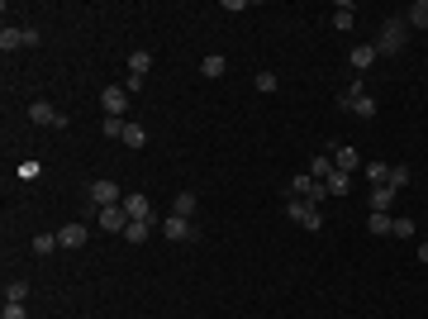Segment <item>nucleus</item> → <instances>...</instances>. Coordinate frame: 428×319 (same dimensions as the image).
<instances>
[{
  "mask_svg": "<svg viewBox=\"0 0 428 319\" xmlns=\"http://www.w3.org/2000/svg\"><path fill=\"white\" fill-rule=\"evenodd\" d=\"M338 105H343V110H352L357 119H376V96L367 91V86H362V81H352L348 91L338 96Z\"/></svg>",
  "mask_w": 428,
  "mask_h": 319,
  "instance_id": "obj_1",
  "label": "nucleus"
},
{
  "mask_svg": "<svg viewBox=\"0 0 428 319\" xmlns=\"http://www.w3.org/2000/svg\"><path fill=\"white\" fill-rule=\"evenodd\" d=\"M286 195H291V200H309V205H319V200H328V186H323V181H314L309 172H300V177H291Z\"/></svg>",
  "mask_w": 428,
  "mask_h": 319,
  "instance_id": "obj_2",
  "label": "nucleus"
},
{
  "mask_svg": "<svg viewBox=\"0 0 428 319\" xmlns=\"http://www.w3.org/2000/svg\"><path fill=\"white\" fill-rule=\"evenodd\" d=\"M404 43H409V24L404 20H385V29H381V38H376V53H400Z\"/></svg>",
  "mask_w": 428,
  "mask_h": 319,
  "instance_id": "obj_3",
  "label": "nucleus"
},
{
  "mask_svg": "<svg viewBox=\"0 0 428 319\" xmlns=\"http://www.w3.org/2000/svg\"><path fill=\"white\" fill-rule=\"evenodd\" d=\"M286 214H291L295 224L314 229V234L323 229V210H319V205H309V200H291V195H286Z\"/></svg>",
  "mask_w": 428,
  "mask_h": 319,
  "instance_id": "obj_4",
  "label": "nucleus"
},
{
  "mask_svg": "<svg viewBox=\"0 0 428 319\" xmlns=\"http://www.w3.org/2000/svg\"><path fill=\"white\" fill-rule=\"evenodd\" d=\"M124 214H129V219H148V224L162 229V214L153 210V200H148L143 191H129V195H124Z\"/></svg>",
  "mask_w": 428,
  "mask_h": 319,
  "instance_id": "obj_5",
  "label": "nucleus"
},
{
  "mask_svg": "<svg viewBox=\"0 0 428 319\" xmlns=\"http://www.w3.org/2000/svg\"><path fill=\"white\" fill-rule=\"evenodd\" d=\"M29 119H33V124H48V129H67V114L57 105H48V101H33V105H29Z\"/></svg>",
  "mask_w": 428,
  "mask_h": 319,
  "instance_id": "obj_6",
  "label": "nucleus"
},
{
  "mask_svg": "<svg viewBox=\"0 0 428 319\" xmlns=\"http://www.w3.org/2000/svg\"><path fill=\"white\" fill-rule=\"evenodd\" d=\"M100 105H105V119H124L129 91H124V86H105V91H100Z\"/></svg>",
  "mask_w": 428,
  "mask_h": 319,
  "instance_id": "obj_7",
  "label": "nucleus"
},
{
  "mask_svg": "<svg viewBox=\"0 0 428 319\" xmlns=\"http://www.w3.org/2000/svg\"><path fill=\"white\" fill-rule=\"evenodd\" d=\"M91 205H100V210H105V205H124V195H119L114 181L100 177V181H91Z\"/></svg>",
  "mask_w": 428,
  "mask_h": 319,
  "instance_id": "obj_8",
  "label": "nucleus"
},
{
  "mask_svg": "<svg viewBox=\"0 0 428 319\" xmlns=\"http://www.w3.org/2000/svg\"><path fill=\"white\" fill-rule=\"evenodd\" d=\"M95 224H100L105 234H124V224H129V214H124V205H105V210L95 214Z\"/></svg>",
  "mask_w": 428,
  "mask_h": 319,
  "instance_id": "obj_9",
  "label": "nucleus"
},
{
  "mask_svg": "<svg viewBox=\"0 0 428 319\" xmlns=\"http://www.w3.org/2000/svg\"><path fill=\"white\" fill-rule=\"evenodd\" d=\"M328 158H333V167H338V172H348V177L362 167V153H357V148H348V143H343V148H333Z\"/></svg>",
  "mask_w": 428,
  "mask_h": 319,
  "instance_id": "obj_10",
  "label": "nucleus"
},
{
  "mask_svg": "<svg viewBox=\"0 0 428 319\" xmlns=\"http://www.w3.org/2000/svg\"><path fill=\"white\" fill-rule=\"evenodd\" d=\"M162 239H171V243L190 239V219H181V214H167V219H162Z\"/></svg>",
  "mask_w": 428,
  "mask_h": 319,
  "instance_id": "obj_11",
  "label": "nucleus"
},
{
  "mask_svg": "<svg viewBox=\"0 0 428 319\" xmlns=\"http://www.w3.org/2000/svg\"><path fill=\"white\" fill-rule=\"evenodd\" d=\"M57 243H62V248H86V224H77V219L62 224V229H57Z\"/></svg>",
  "mask_w": 428,
  "mask_h": 319,
  "instance_id": "obj_12",
  "label": "nucleus"
},
{
  "mask_svg": "<svg viewBox=\"0 0 428 319\" xmlns=\"http://www.w3.org/2000/svg\"><path fill=\"white\" fill-rule=\"evenodd\" d=\"M376 57H381V53H376V43H357V48L348 53V62H352V72H367Z\"/></svg>",
  "mask_w": 428,
  "mask_h": 319,
  "instance_id": "obj_13",
  "label": "nucleus"
},
{
  "mask_svg": "<svg viewBox=\"0 0 428 319\" xmlns=\"http://www.w3.org/2000/svg\"><path fill=\"white\" fill-rule=\"evenodd\" d=\"M195 210H200L195 191H176V200H171V214H181V219H195Z\"/></svg>",
  "mask_w": 428,
  "mask_h": 319,
  "instance_id": "obj_14",
  "label": "nucleus"
},
{
  "mask_svg": "<svg viewBox=\"0 0 428 319\" xmlns=\"http://www.w3.org/2000/svg\"><path fill=\"white\" fill-rule=\"evenodd\" d=\"M200 72H205L210 81H219L224 72H229V57H224V53H205V57H200Z\"/></svg>",
  "mask_w": 428,
  "mask_h": 319,
  "instance_id": "obj_15",
  "label": "nucleus"
},
{
  "mask_svg": "<svg viewBox=\"0 0 428 319\" xmlns=\"http://www.w3.org/2000/svg\"><path fill=\"white\" fill-rule=\"evenodd\" d=\"M153 229H158V224H148V219H129V224H124V243H148Z\"/></svg>",
  "mask_w": 428,
  "mask_h": 319,
  "instance_id": "obj_16",
  "label": "nucleus"
},
{
  "mask_svg": "<svg viewBox=\"0 0 428 319\" xmlns=\"http://www.w3.org/2000/svg\"><path fill=\"white\" fill-rule=\"evenodd\" d=\"M390 205H395V191L390 186H372V214H390Z\"/></svg>",
  "mask_w": 428,
  "mask_h": 319,
  "instance_id": "obj_17",
  "label": "nucleus"
},
{
  "mask_svg": "<svg viewBox=\"0 0 428 319\" xmlns=\"http://www.w3.org/2000/svg\"><path fill=\"white\" fill-rule=\"evenodd\" d=\"M404 24L409 29H428V0H414V5L404 10Z\"/></svg>",
  "mask_w": 428,
  "mask_h": 319,
  "instance_id": "obj_18",
  "label": "nucleus"
},
{
  "mask_svg": "<svg viewBox=\"0 0 428 319\" xmlns=\"http://www.w3.org/2000/svg\"><path fill=\"white\" fill-rule=\"evenodd\" d=\"M0 48H5V53H15V48H24V29L5 24V29H0Z\"/></svg>",
  "mask_w": 428,
  "mask_h": 319,
  "instance_id": "obj_19",
  "label": "nucleus"
},
{
  "mask_svg": "<svg viewBox=\"0 0 428 319\" xmlns=\"http://www.w3.org/2000/svg\"><path fill=\"white\" fill-rule=\"evenodd\" d=\"M362 167H367V181H372V186H385V181H390V162H362Z\"/></svg>",
  "mask_w": 428,
  "mask_h": 319,
  "instance_id": "obj_20",
  "label": "nucleus"
},
{
  "mask_svg": "<svg viewBox=\"0 0 428 319\" xmlns=\"http://www.w3.org/2000/svg\"><path fill=\"white\" fill-rule=\"evenodd\" d=\"M148 67H153V53H129V77H148Z\"/></svg>",
  "mask_w": 428,
  "mask_h": 319,
  "instance_id": "obj_21",
  "label": "nucleus"
},
{
  "mask_svg": "<svg viewBox=\"0 0 428 319\" xmlns=\"http://www.w3.org/2000/svg\"><path fill=\"white\" fill-rule=\"evenodd\" d=\"M323 186H328V195H348V186H352V177H348V172H338V167H333V177H328V181H323Z\"/></svg>",
  "mask_w": 428,
  "mask_h": 319,
  "instance_id": "obj_22",
  "label": "nucleus"
},
{
  "mask_svg": "<svg viewBox=\"0 0 428 319\" xmlns=\"http://www.w3.org/2000/svg\"><path fill=\"white\" fill-rule=\"evenodd\" d=\"M352 20H357V5H348V0H343V5L333 10V29H352Z\"/></svg>",
  "mask_w": 428,
  "mask_h": 319,
  "instance_id": "obj_23",
  "label": "nucleus"
},
{
  "mask_svg": "<svg viewBox=\"0 0 428 319\" xmlns=\"http://www.w3.org/2000/svg\"><path fill=\"white\" fill-rule=\"evenodd\" d=\"M5 300H10V305H24L29 300V281H5Z\"/></svg>",
  "mask_w": 428,
  "mask_h": 319,
  "instance_id": "obj_24",
  "label": "nucleus"
},
{
  "mask_svg": "<svg viewBox=\"0 0 428 319\" xmlns=\"http://www.w3.org/2000/svg\"><path fill=\"white\" fill-rule=\"evenodd\" d=\"M409 181H414V172H409V167H390V181H385V186H390V191H404Z\"/></svg>",
  "mask_w": 428,
  "mask_h": 319,
  "instance_id": "obj_25",
  "label": "nucleus"
},
{
  "mask_svg": "<svg viewBox=\"0 0 428 319\" xmlns=\"http://www.w3.org/2000/svg\"><path fill=\"white\" fill-rule=\"evenodd\" d=\"M309 177H314V181H328V177H333V158H314L309 162Z\"/></svg>",
  "mask_w": 428,
  "mask_h": 319,
  "instance_id": "obj_26",
  "label": "nucleus"
},
{
  "mask_svg": "<svg viewBox=\"0 0 428 319\" xmlns=\"http://www.w3.org/2000/svg\"><path fill=\"white\" fill-rule=\"evenodd\" d=\"M57 248H62L57 234H38V239H33V253H38V258H48V253H57Z\"/></svg>",
  "mask_w": 428,
  "mask_h": 319,
  "instance_id": "obj_27",
  "label": "nucleus"
},
{
  "mask_svg": "<svg viewBox=\"0 0 428 319\" xmlns=\"http://www.w3.org/2000/svg\"><path fill=\"white\" fill-rule=\"evenodd\" d=\"M148 143V129H138V124H124V148H143Z\"/></svg>",
  "mask_w": 428,
  "mask_h": 319,
  "instance_id": "obj_28",
  "label": "nucleus"
},
{
  "mask_svg": "<svg viewBox=\"0 0 428 319\" xmlns=\"http://www.w3.org/2000/svg\"><path fill=\"white\" fill-rule=\"evenodd\" d=\"M390 224H395L390 214H372V219H367V229H372L376 239H385V234H390Z\"/></svg>",
  "mask_w": 428,
  "mask_h": 319,
  "instance_id": "obj_29",
  "label": "nucleus"
},
{
  "mask_svg": "<svg viewBox=\"0 0 428 319\" xmlns=\"http://www.w3.org/2000/svg\"><path fill=\"white\" fill-rule=\"evenodd\" d=\"M252 86H257L262 96H271V91H276V72H257V77H252Z\"/></svg>",
  "mask_w": 428,
  "mask_h": 319,
  "instance_id": "obj_30",
  "label": "nucleus"
},
{
  "mask_svg": "<svg viewBox=\"0 0 428 319\" xmlns=\"http://www.w3.org/2000/svg\"><path fill=\"white\" fill-rule=\"evenodd\" d=\"M390 234H395V239H414V219H395V224H390Z\"/></svg>",
  "mask_w": 428,
  "mask_h": 319,
  "instance_id": "obj_31",
  "label": "nucleus"
},
{
  "mask_svg": "<svg viewBox=\"0 0 428 319\" xmlns=\"http://www.w3.org/2000/svg\"><path fill=\"white\" fill-rule=\"evenodd\" d=\"M38 172H43V162H38V158H24V162H20V177H24V181H33Z\"/></svg>",
  "mask_w": 428,
  "mask_h": 319,
  "instance_id": "obj_32",
  "label": "nucleus"
},
{
  "mask_svg": "<svg viewBox=\"0 0 428 319\" xmlns=\"http://www.w3.org/2000/svg\"><path fill=\"white\" fill-rule=\"evenodd\" d=\"M124 124H129V119H105L100 133H105V138H124Z\"/></svg>",
  "mask_w": 428,
  "mask_h": 319,
  "instance_id": "obj_33",
  "label": "nucleus"
},
{
  "mask_svg": "<svg viewBox=\"0 0 428 319\" xmlns=\"http://www.w3.org/2000/svg\"><path fill=\"white\" fill-rule=\"evenodd\" d=\"M0 319H29V310H24V305H10V300H5V310H0Z\"/></svg>",
  "mask_w": 428,
  "mask_h": 319,
  "instance_id": "obj_34",
  "label": "nucleus"
},
{
  "mask_svg": "<svg viewBox=\"0 0 428 319\" xmlns=\"http://www.w3.org/2000/svg\"><path fill=\"white\" fill-rule=\"evenodd\" d=\"M419 262H424V267H428V243H419Z\"/></svg>",
  "mask_w": 428,
  "mask_h": 319,
  "instance_id": "obj_35",
  "label": "nucleus"
}]
</instances>
